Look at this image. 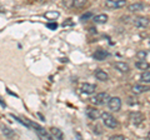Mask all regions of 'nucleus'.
<instances>
[{"label": "nucleus", "mask_w": 150, "mask_h": 140, "mask_svg": "<svg viewBox=\"0 0 150 140\" xmlns=\"http://www.w3.org/2000/svg\"><path fill=\"white\" fill-rule=\"evenodd\" d=\"M146 55H148L146 51L140 50V51H138V53H137V58H138L139 60H145V58H146Z\"/></svg>", "instance_id": "4be33fe9"}, {"label": "nucleus", "mask_w": 150, "mask_h": 140, "mask_svg": "<svg viewBox=\"0 0 150 140\" xmlns=\"http://www.w3.org/2000/svg\"><path fill=\"white\" fill-rule=\"evenodd\" d=\"M86 4V0H73V8H83Z\"/></svg>", "instance_id": "412c9836"}, {"label": "nucleus", "mask_w": 150, "mask_h": 140, "mask_svg": "<svg viewBox=\"0 0 150 140\" xmlns=\"http://www.w3.org/2000/svg\"><path fill=\"white\" fill-rule=\"evenodd\" d=\"M129 119H130V123L135 125V127H138L144 121V115L142 113H139V111H131L130 115H129Z\"/></svg>", "instance_id": "20e7f679"}, {"label": "nucleus", "mask_w": 150, "mask_h": 140, "mask_svg": "<svg viewBox=\"0 0 150 140\" xmlns=\"http://www.w3.org/2000/svg\"><path fill=\"white\" fill-rule=\"evenodd\" d=\"M94 75H95V78L98 79V80H100V81H108L109 80V74H108L106 71H104V70H101V69L95 70Z\"/></svg>", "instance_id": "f8f14e48"}, {"label": "nucleus", "mask_w": 150, "mask_h": 140, "mask_svg": "<svg viewBox=\"0 0 150 140\" xmlns=\"http://www.w3.org/2000/svg\"><path fill=\"white\" fill-rule=\"evenodd\" d=\"M108 108H109L111 111H119L121 109V100L118 96H112L109 98L108 100Z\"/></svg>", "instance_id": "7ed1b4c3"}, {"label": "nucleus", "mask_w": 150, "mask_h": 140, "mask_svg": "<svg viewBox=\"0 0 150 140\" xmlns=\"http://www.w3.org/2000/svg\"><path fill=\"white\" fill-rule=\"evenodd\" d=\"M149 41H150V40H149Z\"/></svg>", "instance_id": "c85d7f7f"}, {"label": "nucleus", "mask_w": 150, "mask_h": 140, "mask_svg": "<svg viewBox=\"0 0 150 140\" xmlns=\"http://www.w3.org/2000/svg\"><path fill=\"white\" fill-rule=\"evenodd\" d=\"M49 133H50L51 139L60 140V139H63V138H64V133H63L60 129H58V128H51Z\"/></svg>", "instance_id": "4468645a"}, {"label": "nucleus", "mask_w": 150, "mask_h": 140, "mask_svg": "<svg viewBox=\"0 0 150 140\" xmlns=\"http://www.w3.org/2000/svg\"><path fill=\"white\" fill-rule=\"evenodd\" d=\"M133 24L137 28H139V29H145V28L149 26L150 20L148 19L146 16H137V18H134Z\"/></svg>", "instance_id": "39448f33"}, {"label": "nucleus", "mask_w": 150, "mask_h": 140, "mask_svg": "<svg viewBox=\"0 0 150 140\" xmlns=\"http://www.w3.org/2000/svg\"><path fill=\"white\" fill-rule=\"evenodd\" d=\"M140 80H142V83H150V71L149 70H144L142 73Z\"/></svg>", "instance_id": "aec40b11"}, {"label": "nucleus", "mask_w": 150, "mask_h": 140, "mask_svg": "<svg viewBox=\"0 0 150 140\" xmlns=\"http://www.w3.org/2000/svg\"><path fill=\"white\" fill-rule=\"evenodd\" d=\"M114 68L120 73H129L130 71V66L124 62H116L114 64Z\"/></svg>", "instance_id": "ddd939ff"}, {"label": "nucleus", "mask_w": 150, "mask_h": 140, "mask_svg": "<svg viewBox=\"0 0 150 140\" xmlns=\"http://www.w3.org/2000/svg\"><path fill=\"white\" fill-rule=\"evenodd\" d=\"M93 20L96 23V24H105L108 21V15L105 14H98V15L93 16Z\"/></svg>", "instance_id": "f3484780"}, {"label": "nucleus", "mask_w": 150, "mask_h": 140, "mask_svg": "<svg viewBox=\"0 0 150 140\" xmlns=\"http://www.w3.org/2000/svg\"><path fill=\"white\" fill-rule=\"evenodd\" d=\"M125 4H126V0H105V6L108 9H111V10L123 8L125 6Z\"/></svg>", "instance_id": "423d86ee"}, {"label": "nucleus", "mask_w": 150, "mask_h": 140, "mask_svg": "<svg viewBox=\"0 0 150 140\" xmlns=\"http://www.w3.org/2000/svg\"><path fill=\"white\" fill-rule=\"evenodd\" d=\"M135 68H138L144 71V70H148L150 68V64L148 62H145V60H139V62L135 63Z\"/></svg>", "instance_id": "a211bd4d"}, {"label": "nucleus", "mask_w": 150, "mask_h": 140, "mask_svg": "<svg viewBox=\"0 0 150 140\" xmlns=\"http://www.w3.org/2000/svg\"><path fill=\"white\" fill-rule=\"evenodd\" d=\"M71 24H73V21H71V20H68V21H64V24H63V25H64V26H67V25H71Z\"/></svg>", "instance_id": "bb28decb"}, {"label": "nucleus", "mask_w": 150, "mask_h": 140, "mask_svg": "<svg viewBox=\"0 0 150 140\" xmlns=\"http://www.w3.org/2000/svg\"><path fill=\"white\" fill-rule=\"evenodd\" d=\"M0 104H1L3 106H6V105H5V103H4V101H3V99H1V98H0Z\"/></svg>", "instance_id": "cd10ccee"}, {"label": "nucleus", "mask_w": 150, "mask_h": 140, "mask_svg": "<svg viewBox=\"0 0 150 140\" xmlns=\"http://www.w3.org/2000/svg\"><path fill=\"white\" fill-rule=\"evenodd\" d=\"M131 90H133L134 94H143V93L149 91L150 88L148 85H143V84H135Z\"/></svg>", "instance_id": "9b49d317"}, {"label": "nucleus", "mask_w": 150, "mask_h": 140, "mask_svg": "<svg viewBox=\"0 0 150 140\" xmlns=\"http://www.w3.org/2000/svg\"><path fill=\"white\" fill-rule=\"evenodd\" d=\"M95 89H96V86L94 84L84 83L81 85V91L85 93V94H93V93H95Z\"/></svg>", "instance_id": "2eb2a0df"}, {"label": "nucleus", "mask_w": 150, "mask_h": 140, "mask_svg": "<svg viewBox=\"0 0 150 140\" xmlns=\"http://www.w3.org/2000/svg\"><path fill=\"white\" fill-rule=\"evenodd\" d=\"M128 10L130 13H139V11L145 10V5L143 3H133L130 5H128Z\"/></svg>", "instance_id": "9d476101"}, {"label": "nucleus", "mask_w": 150, "mask_h": 140, "mask_svg": "<svg viewBox=\"0 0 150 140\" xmlns=\"http://www.w3.org/2000/svg\"><path fill=\"white\" fill-rule=\"evenodd\" d=\"M46 28L50 30H55L56 28H58V24H56V23H48V24H46Z\"/></svg>", "instance_id": "5701e85b"}, {"label": "nucleus", "mask_w": 150, "mask_h": 140, "mask_svg": "<svg viewBox=\"0 0 150 140\" xmlns=\"http://www.w3.org/2000/svg\"><path fill=\"white\" fill-rule=\"evenodd\" d=\"M109 53H108L106 50H104V49H98L95 53H94V55H93V58L95 59V60H99V62H101V60H105L108 57H109Z\"/></svg>", "instance_id": "1a4fd4ad"}, {"label": "nucleus", "mask_w": 150, "mask_h": 140, "mask_svg": "<svg viewBox=\"0 0 150 140\" xmlns=\"http://www.w3.org/2000/svg\"><path fill=\"white\" fill-rule=\"evenodd\" d=\"M25 125L28 128H31L34 132L38 134V136H39L40 139H45V140H50L51 136H50V133H48L44 128H41L39 124L36 123H33V121L30 120H25Z\"/></svg>", "instance_id": "f257e3e1"}, {"label": "nucleus", "mask_w": 150, "mask_h": 140, "mask_svg": "<svg viewBox=\"0 0 150 140\" xmlns=\"http://www.w3.org/2000/svg\"><path fill=\"white\" fill-rule=\"evenodd\" d=\"M109 94L108 93H99V94H96L95 96L91 99V101L94 103L95 105H104L105 103H108L109 100Z\"/></svg>", "instance_id": "0eeeda50"}, {"label": "nucleus", "mask_w": 150, "mask_h": 140, "mask_svg": "<svg viewBox=\"0 0 150 140\" xmlns=\"http://www.w3.org/2000/svg\"><path fill=\"white\" fill-rule=\"evenodd\" d=\"M1 133L5 135V138H8V139H11L16 135L13 129H10L9 127H5V125H1Z\"/></svg>", "instance_id": "dca6fc26"}, {"label": "nucleus", "mask_w": 150, "mask_h": 140, "mask_svg": "<svg viewBox=\"0 0 150 140\" xmlns=\"http://www.w3.org/2000/svg\"><path fill=\"white\" fill-rule=\"evenodd\" d=\"M100 118L103 120V123H104V125H105V127H108V128L116 129V128L119 127L118 120H116L114 116H112L111 114H109V113H103V114H100Z\"/></svg>", "instance_id": "f03ea898"}, {"label": "nucleus", "mask_w": 150, "mask_h": 140, "mask_svg": "<svg viewBox=\"0 0 150 140\" xmlns=\"http://www.w3.org/2000/svg\"><path fill=\"white\" fill-rule=\"evenodd\" d=\"M59 16H60L59 11H48V13L44 14V18L48 20H55L56 18H59Z\"/></svg>", "instance_id": "6ab92c4d"}, {"label": "nucleus", "mask_w": 150, "mask_h": 140, "mask_svg": "<svg viewBox=\"0 0 150 140\" xmlns=\"http://www.w3.org/2000/svg\"><path fill=\"white\" fill-rule=\"evenodd\" d=\"M63 4L69 9L73 8V0H63Z\"/></svg>", "instance_id": "a878e982"}, {"label": "nucleus", "mask_w": 150, "mask_h": 140, "mask_svg": "<svg viewBox=\"0 0 150 140\" xmlns=\"http://www.w3.org/2000/svg\"><path fill=\"white\" fill-rule=\"evenodd\" d=\"M125 136L124 135H111L110 136V140H124Z\"/></svg>", "instance_id": "b1692460"}, {"label": "nucleus", "mask_w": 150, "mask_h": 140, "mask_svg": "<svg viewBox=\"0 0 150 140\" xmlns=\"http://www.w3.org/2000/svg\"><path fill=\"white\" fill-rule=\"evenodd\" d=\"M85 114L89 119H91V120H98L100 118V113H99V110L95 109V108H91V106H88L86 110H85Z\"/></svg>", "instance_id": "6e6552de"}, {"label": "nucleus", "mask_w": 150, "mask_h": 140, "mask_svg": "<svg viewBox=\"0 0 150 140\" xmlns=\"http://www.w3.org/2000/svg\"><path fill=\"white\" fill-rule=\"evenodd\" d=\"M89 18H93V13H90V11H89V13H86V14H84V15H81V18H80V19L84 21V20H88Z\"/></svg>", "instance_id": "393cba45"}]
</instances>
